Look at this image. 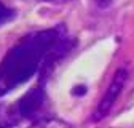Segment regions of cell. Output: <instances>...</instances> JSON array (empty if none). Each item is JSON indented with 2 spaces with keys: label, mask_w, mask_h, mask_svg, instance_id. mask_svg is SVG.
<instances>
[{
  "label": "cell",
  "mask_w": 134,
  "mask_h": 128,
  "mask_svg": "<svg viewBox=\"0 0 134 128\" xmlns=\"http://www.w3.org/2000/svg\"><path fill=\"white\" fill-rule=\"evenodd\" d=\"M75 46V40L59 24L32 30L16 42L0 61V98L38 74L46 82L53 67Z\"/></svg>",
  "instance_id": "cell-1"
},
{
  "label": "cell",
  "mask_w": 134,
  "mask_h": 128,
  "mask_svg": "<svg viewBox=\"0 0 134 128\" xmlns=\"http://www.w3.org/2000/svg\"><path fill=\"white\" fill-rule=\"evenodd\" d=\"M45 83L46 82L38 80V83L35 87L30 88L26 94H23L14 103L13 107H10V114H11L14 125L19 123V120H32L40 115V112L45 106V99H46Z\"/></svg>",
  "instance_id": "cell-2"
},
{
  "label": "cell",
  "mask_w": 134,
  "mask_h": 128,
  "mask_svg": "<svg viewBox=\"0 0 134 128\" xmlns=\"http://www.w3.org/2000/svg\"><path fill=\"white\" fill-rule=\"evenodd\" d=\"M126 80H128V72H126L125 67H120L115 72L112 82H110L109 88L105 90L100 103L97 104L96 110L93 112V122H99V120H102L104 117L109 115V112L113 107L115 101L118 99V96H120V93H121V90H123V87L126 83Z\"/></svg>",
  "instance_id": "cell-3"
},
{
  "label": "cell",
  "mask_w": 134,
  "mask_h": 128,
  "mask_svg": "<svg viewBox=\"0 0 134 128\" xmlns=\"http://www.w3.org/2000/svg\"><path fill=\"white\" fill-rule=\"evenodd\" d=\"M14 18H16V11L8 5H5L3 2H0V26L13 21Z\"/></svg>",
  "instance_id": "cell-4"
},
{
  "label": "cell",
  "mask_w": 134,
  "mask_h": 128,
  "mask_svg": "<svg viewBox=\"0 0 134 128\" xmlns=\"http://www.w3.org/2000/svg\"><path fill=\"white\" fill-rule=\"evenodd\" d=\"M113 2H115V0H94V3H96L99 8H107V7H110Z\"/></svg>",
  "instance_id": "cell-5"
},
{
  "label": "cell",
  "mask_w": 134,
  "mask_h": 128,
  "mask_svg": "<svg viewBox=\"0 0 134 128\" xmlns=\"http://www.w3.org/2000/svg\"><path fill=\"white\" fill-rule=\"evenodd\" d=\"M42 2H46V3H67V2H70V0H42Z\"/></svg>",
  "instance_id": "cell-6"
}]
</instances>
